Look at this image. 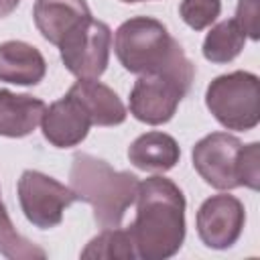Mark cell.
<instances>
[{
    "label": "cell",
    "instance_id": "cell-1",
    "mask_svg": "<svg viewBox=\"0 0 260 260\" xmlns=\"http://www.w3.org/2000/svg\"><path fill=\"white\" fill-rule=\"evenodd\" d=\"M138 260H167L185 240V195L167 177H150L138 185L136 217L128 228Z\"/></svg>",
    "mask_w": 260,
    "mask_h": 260
},
{
    "label": "cell",
    "instance_id": "cell-2",
    "mask_svg": "<svg viewBox=\"0 0 260 260\" xmlns=\"http://www.w3.org/2000/svg\"><path fill=\"white\" fill-rule=\"evenodd\" d=\"M114 51L122 67L136 75L169 73L193 83L195 65L167 26L150 16L124 20L114 35Z\"/></svg>",
    "mask_w": 260,
    "mask_h": 260
},
{
    "label": "cell",
    "instance_id": "cell-3",
    "mask_svg": "<svg viewBox=\"0 0 260 260\" xmlns=\"http://www.w3.org/2000/svg\"><path fill=\"white\" fill-rule=\"evenodd\" d=\"M138 177L126 171H114L106 160L87 152H75L69 169V187L77 201L93 207V219L100 228H118L126 209L136 201Z\"/></svg>",
    "mask_w": 260,
    "mask_h": 260
},
{
    "label": "cell",
    "instance_id": "cell-4",
    "mask_svg": "<svg viewBox=\"0 0 260 260\" xmlns=\"http://www.w3.org/2000/svg\"><path fill=\"white\" fill-rule=\"evenodd\" d=\"M258 75L232 71L207 85L205 106L223 128L246 132L258 126Z\"/></svg>",
    "mask_w": 260,
    "mask_h": 260
},
{
    "label": "cell",
    "instance_id": "cell-5",
    "mask_svg": "<svg viewBox=\"0 0 260 260\" xmlns=\"http://www.w3.org/2000/svg\"><path fill=\"white\" fill-rule=\"evenodd\" d=\"M193 167L199 177L219 191L244 187V144L228 132H211L193 146Z\"/></svg>",
    "mask_w": 260,
    "mask_h": 260
},
{
    "label": "cell",
    "instance_id": "cell-6",
    "mask_svg": "<svg viewBox=\"0 0 260 260\" xmlns=\"http://www.w3.org/2000/svg\"><path fill=\"white\" fill-rule=\"evenodd\" d=\"M59 49L61 61L71 75L77 79H98L110 61L112 30L106 22L87 18L63 39Z\"/></svg>",
    "mask_w": 260,
    "mask_h": 260
},
{
    "label": "cell",
    "instance_id": "cell-7",
    "mask_svg": "<svg viewBox=\"0 0 260 260\" xmlns=\"http://www.w3.org/2000/svg\"><path fill=\"white\" fill-rule=\"evenodd\" d=\"M18 201L24 217L41 230H51L61 223L63 211L77 201L71 187L41 171H24L18 179Z\"/></svg>",
    "mask_w": 260,
    "mask_h": 260
},
{
    "label": "cell",
    "instance_id": "cell-8",
    "mask_svg": "<svg viewBox=\"0 0 260 260\" xmlns=\"http://www.w3.org/2000/svg\"><path fill=\"white\" fill-rule=\"evenodd\" d=\"M191 81L169 73H146L140 75L130 91V114L144 124L158 126L169 122L181 100L189 93Z\"/></svg>",
    "mask_w": 260,
    "mask_h": 260
},
{
    "label": "cell",
    "instance_id": "cell-9",
    "mask_svg": "<svg viewBox=\"0 0 260 260\" xmlns=\"http://www.w3.org/2000/svg\"><path fill=\"white\" fill-rule=\"evenodd\" d=\"M197 234L207 248H232L242 236L246 223L244 203L234 195H211L197 211Z\"/></svg>",
    "mask_w": 260,
    "mask_h": 260
},
{
    "label": "cell",
    "instance_id": "cell-10",
    "mask_svg": "<svg viewBox=\"0 0 260 260\" xmlns=\"http://www.w3.org/2000/svg\"><path fill=\"white\" fill-rule=\"evenodd\" d=\"M41 126L45 140L57 148H69L85 140L91 120L71 95H65L45 110Z\"/></svg>",
    "mask_w": 260,
    "mask_h": 260
},
{
    "label": "cell",
    "instance_id": "cell-11",
    "mask_svg": "<svg viewBox=\"0 0 260 260\" xmlns=\"http://www.w3.org/2000/svg\"><path fill=\"white\" fill-rule=\"evenodd\" d=\"M32 18L39 32L59 47L69 32L91 18V12L85 0H37Z\"/></svg>",
    "mask_w": 260,
    "mask_h": 260
},
{
    "label": "cell",
    "instance_id": "cell-12",
    "mask_svg": "<svg viewBox=\"0 0 260 260\" xmlns=\"http://www.w3.org/2000/svg\"><path fill=\"white\" fill-rule=\"evenodd\" d=\"M67 95H71L91 120V126H118L126 120L128 112L118 93L98 79L75 81Z\"/></svg>",
    "mask_w": 260,
    "mask_h": 260
},
{
    "label": "cell",
    "instance_id": "cell-13",
    "mask_svg": "<svg viewBox=\"0 0 260 260\" xmlns=\"http://www.w3.org/2000/svg\"><path fill=\"white\" fill-rule=\"evenodd\" d=\"M47 73L43 53L24 41L0 45V81L14 85H37Z\"/></svg>",
    "mask_w": 260,
    "mask_h": 260
},
{
    "label": "cell",
    "instance_id": "cell-14",
    "mask_svg": "<svg viewBox=\"0 0 260 260\" xmlns=\"http://www.w3.org/2000/svg\"><path fill=\"white\" fill-rule=\"evenodd\" d=\"M47 104L28 93L0 89V136H28L43 120Z\"/></svg>",
    "mask_w": 260,
    "mask_h": 260
},
{
    "label": "cell",
    "instance_id": "cell-15",
    "mask_svg": "<svg viewBox=\"0 0 260 260\" xmlns=\"http://www.w3.org/2000/svg\"><path fill=\"white\" fill-rule=\"evenodd\" d=\"M181 158V148L171 134L165 132H146L140 134L128 146V160L148 173H167Z\"/></svg>",
    "mask_w": 260,
    "mask_h": 260
},
{
    "label": "cell",
    "instance_id": "cell-16",
    "mask_svg": "<svg viewBox=\"0 0 260 260\" xmlns=\"http://www.w3.org/2000/svg\"><path fill=\"white\" fill-rule=\"evenodd\" d=\"M244 43L246 35L238 22L234 18L221 20L207 32L203 41V57L211 63H230L242 53Z\"/></svg>",
    "mask_w": 260,
    "mask_h": 260
},
{
    "label": "cell",
    "instance_id": "cell-17",
    "mask_svg": "<svg viewBox=\"0 0 260 260\" xmlns=\"http://www.w3.org/2000/svg\"><path fill=\"white\" fill-rule=\"evenodd\" d=\"M81 258L85 260H138L134 240L130 230L104 228L102 234L89 240V244L81 250Z\"/></svg>",
    "mask_w": 260,
    "mask_h": 260
},
{
    "label": "cell",
    "instance_id": "cell-18",
    "mask_svg": "<svg viewBox=\"0 0 260 260\" xmlns=\"http://www.w3.org/2000/svg\"><path fill=\"white\" fill-rule=\"evenodd\" d=\"M0 254L10 260H43L47 258V252L20 236L16 228L10 221V215L0 199Z\"/></svg>",
    "mask_w": 260,
    "mask_h": 260
},
{
    "label": "cell",
    "instance_id": "cell-19",
    "mask_svg": "<svg viewBox=\"0 0 260 260\" xmlns=\"http://www.w3.org/2000/svg\"><path fill=\"white\" fill-rule=\"evenodd\" d=\"M221 12V0H183L179 14L187 26L193 30H203L217 20Z\"/></svg>",
    "mask_w": 260,
    "mask_h": 260
},
{
    "label": "cell",
    "instance_id": "cell-20",
    "mask_svg": "<svg viewBox=\"0 0 260 260\" xmlns=\"http://www.w3.org/2000/svg\"><path fill=\"white\" fill-rule=\"evenodd\" d=\"M258 18H260V0H238V8H236L234 20L244 30V35L250 37L252 41L260 39Z\"/></svg>",
    "mask_w": 260,
    "mask_h": 260
},
{
    "label": "cell",
    "instance_id": "cell-21",
    "mask_svg": "<svg viewBox=\"0 0 260 260\" xmlns=\"http://www.w3.org/2000/svg\"><path fill=\"white\" fill-rule=\"evenodd\" d=\"M20 0H0V18L8 16L16 6H18Z\"/></svg>",
    "mask_w": 260,
    "mask_h": 260
},
{
    "label": "cell",
    "instance_id": "cell-22",
    "mask_svg": "<svg viewBox=\"0 0 260 260\" xmlns=\"http://www.w3.org/2000/svg\"><path fill=\"white\" fill-rule=\"evenodd\" d=\"M122 2H144V0H122Z\"/></svg>",
    "mask_w": 260,
    "mask_h": 260
}]
</instances>
